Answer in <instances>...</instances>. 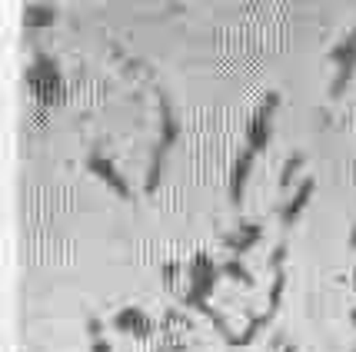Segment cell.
Masks as SVG:
<instances>
[{"instance_id":"1","label":"cell","mask_w":356,"mask_h":352,"mask_svg":"<svg viewBox=\"0 0 356 352\" xmlns=\"http://www.w3.org/2000/svg\"><path fill=\"white\" fill-rule=\"evenodd\" d=\"M27 87H31L33 100L40 107H54L63 100V77H60V67L54 57L47 53H33L31 67H27Z\"/></svg>"},{"instance_id":"2","label":"cell","mask_w":356,"mask_h":352,"mask_svg":"<svg viewBox=\"0 0 356 352\" xmlns=\"http://www.w3.org/2000/svg\"><path fill=\"white\" fill-rule=\"evenodd\" d=\"M184 273H186V283H190L186 303H193V306L203 309V303L210 299V292H213L220 273H223V266H217V262L210 260L207 253H197V256L184 266Z\"/></svg>"},{"instance_id":"3","label":"cell","mask_w":356,"mask_h":352,"mask_svg":"<svg viewBox=\"0 0 356 352\" xmlns=\"http://www.w3.org/2000/svg\"><path fill=\"white\" fill-rule=\"evenodd\" d=\"M277 107H280V93H266L264 103L253 110V117H250L247 126H243L247 150H253V153H264L266 150V143L273 137V113H277Z\"/></svg>"},{"instance_id":"4","label":"cell","mask_w":356,"mask_h":352,"mask_svg":"<svg viewBox=\"0 0 356 352\" xmlns=\"http://www.w3.org/2000/svg\"><path fill=\"white\" fill-rule=\"evenodd\" d=\"M330 60L337 63V80H333V97H340L343 87H346V80L353 77L356 70V31L346 33L340 44L333 47V53H330Z\"/></svg>"},{"instance_id":"5","label":"cell","mask_w":356,"mask_h":352,"mask_svg":"<svg viewBox=\"0 0 356 352\" xmlns=\"http://www.w3.org/2000/svg\"><path fill=\"white\" fill-rule=\"evenodd\" d=\"M113 329L124 333V336L147 339V336H154V319H150L140 306H124L117 316H113Z\"/></svg>"},{"instance_id":"6","label":"cell","mask_w":356,"mask_h":352,"mask_svg":"<svg viewBox=\"0 0 356 352\" xmlns=\"http://www.w3.org/2000/svg\"><path fill=\"white\" fill-rule=\"evenodd\" d=\"M313 190H316V183H313V176H307L303 183L296 186V193L290 199H286V206L280 210V219H283V226H293L296 219H300V213L307 210V203H310Z\"/></svg>"},{"instance_id":"7","label":"cell","mask_w":356,"mask_h":352,"mask_svg":"<svg viewBox=\"0 0 356 352\" xmlns=\"http://www.w3.org/2000/svg\"><path fill=\"white\" fill-rule=\"evenodd\" d=\"M87 169H90V173H97L104 183L113 186V193H117V196H130V186H127V180L120 176V173H117V167L110 163L107 156H97V153H93L90 160H87Z\"/></svg>"},{"instance_id":"8","label":"cell","mask_w":356,"mask_h":352,"mask_svg":"<svg viewBox=\"0 0 356 352\" xmlns=\"http://www.w3.org/2000/svg\"><path fill=\"white\" fill-rule=\"evenodd\" d=\"M253 160H257V153H253V150H243V153L236 156V163H233V173H230V196H233V203H240V196H243V186H247V180H250Z\"/></svg>"},{"instance_id":"9","label":"cell","mask_w":356,"mask_h":352,"mask_svg":"<svg viewBox=\"0 0 356 352\" xmlns=\"http://www.w3.org/2000/svg\"><path fill=\"white\" fill-rule=\"evenodd\" d=\"M257 240H260V226H257V223H247V226H240L236 236H227V246H230L233 256H240V253H247Z\"/></svg>"},{"instance_id":"10","label":"cell","mask_w":356,"mask_h":352,"mask_svg":"<svg viewBox=\"0 0 356 352\" xmlns=\"http://www.w3.org/2000/svg\"><path fill=\"white\" fill-rule=\"evenodd\" d=\"M57 20V7L50 3H31L27 7V27H50Z\"/></svg>"},{"instance_id":"11","label":"cell","mask_w":356,"mask_h":352,"mask_svg":"<svg viewBox=\"0 0 356 352\" xmlns=\"http://www.w3.org/2000/svg\"><path fill=\"white\" fill-rule=\"evenodd\" d=\"M303 169V153H293L290 160H286V167H283V176H280V186L286 190V186L293 183V176Z\"/></svg>"},{"instance_id":"12","label":"cell","mask_w":356,"mask_h":352,"mask_svg":"<svg viewBox=\"0 0 356 352\" xmlns=\"http://www.w3.org/2000/svg\"><path fill=\"white\" fill-rule=\"evenodd\" d=\"M223 273L233 276V279H240V283H250V273L243 269V266H240V260H236V256H233V260L223 266Z\"/></svg>"},{"instance_id":"13","label":"cell","mask_w":356,"mask_h":352,"mask_svg":"<svg viewBox=\"0 0 356 352\" xmlns=\"http://www.w3.org/2000/svg\"><path fill=\"white\" fill-rule=\"evenodd\" d=\"M93 352H110V346L104 342V339H97V342H93Z\"/></svg>"},{"instance_id":"14","label":"cell","mask_w":356,"mask_h":352,"mask_svg":"<svg viewBox=\"0 0 356 352\" xmlns=\"http://www.w3.org/2000/svg\"><path fill=\"white\" fill-rule=\"evenodd\" d=\"M350 322H353V326H356V309H353V312H350Z\"/></svg>"}]
</instances>
